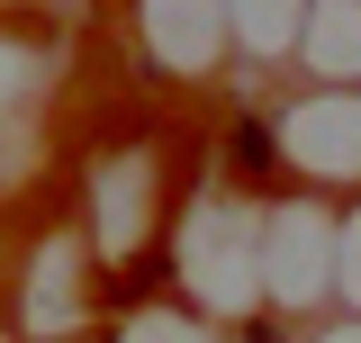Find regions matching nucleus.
I'll return each instance as SVG.
<instances>
[{
	"instance_id": "nucleus-7",
	"label": "nucleus",
	"mask_w": 361,
	"mask_h": 343,
	"mask_svg": "<svg viewBox=\"0 0 361 343\" xmlns=\"http://www.w3.org/2000/svg\"><path fill=\"white\" fill-rule=\"evenodd\" d=\"M307 9H316V0H226V28H235V73H253V82L298 73Z\"/></svg>"
},
{
	"instance_id": "nucleus-1",
	"label": "nucleus",
	"mask_w": 361,
	"mask_h": 343,
	"mask_svg": "<svg viewBox=\"0 0 361 343\" xmlns=\"http://www.w3.org/2000/svg\"><path fill=\"white\" fill-rule=\"evenodd\" d=\"M190 199V181L180 163L154 145V136H109V145H90L82 172H73V217H82L90 253L109 271V289H172L163 271H145L154 244H172V217Z\"/></svg>"
},
{
	"instance_id": "nucleus-3",
	"label": "nucleus",
	"mask_w": 361,
	"mask_h": 343,
	"mask_svg": "<svg viewBox=\"0 0 361 343\" xmlns=\"http://www.w3.org/2000/svg\"><path fill=\"white\" fill-rule=\"evenodd\" d=\"M99 253H90L82 217H45L37 235L18 244V253L0 262V316H9V335L18 343H90L99 335Z\"/></svg>"
},
{
	"instance_id": "nucleus-11",
	"label": "nucleus",
	"mask_w": 361,
	"mask_h": 343,
	"mask_svg": "<svg viewBox=\"0 0 361 343\" xmlns=\"http://www.w3.org/2000/svg\"><path fill=\"white\" fill-rule=\"evenodd\" d=\"M298 343H361V316H343V307H334V316L298 325Z\"/></svg>"
},
{
	"instance_id": "nucleus-5",
	"label": "nucleus",
	"mask_w": 361,
	"mask_h": 343,
	"mask_svg": "<svg viewBox=\"0 0 361 343\" xmlns=\"http://www.w3.org/2000/svg\"><path fill=\"white\" fill-rule=\"evenodd\" d=\"M271 127H280V163L289 190L316 199H361V90H271Z\"/></svg>"
},
{
	"instance_id": "nucleus-4",
	"label": "nucleus",
	"mask_w": 361,
	"mask_h": 343,
	"mask_svg": "<svg viewBox=\"0 0 361 343\" xmlns=\"http://www.w3.org/2000/svg\"><path fill=\"white\" fill-rule=\"evenodd\" d=\"M334 244H343V199L280 190L262 208V307L280 325L334 316Z\"/></svg>"
},
{
	"instance_id": "nucleus-8",
	"label": "nucleus",
	"mask_w": 361,
	"mask_h": 343,
	"mask_svg": "<svg viewBox=\"0 0 361 343\" xmlns=\"http://www.w3.org/2000/svg\"><path fill=\"white\" fill-rule=\"evenodd\" d=\"M90 343H235V335L208 325L190 299H163V289H145V299H135V289H118Z\"/></svg>"
},
{
	"instance_id": "nucleus-2",
	"label": "nucleus",
	"mask_w": 361,
	"mask_h": 343,
	"mask_svg": "<svg viewBox=\"0 0 361 343\" xmlns=\"http://www.w3.org/2000/svg\"><path fill=\"white\" fill-rule=\"evenodd\" d=\"M262 208L253 190H235L217 163L190 172V199L172 217V244H163V280H172V299H190L208 325H253L271 316L262 307Z\"/></svg>"
},
{
	"instance_id": "nucleus-10",
	"label": "nucleus",
	"mask_w": 361,
	"mask_h": 343,
	"mask_svg": "<svg viewBox=\"0 0 361 343\" xmlns=\"http://www.w3.org/2000/svg\"><path fill=\"white\" fill-rule=\"evenodd\" d=\"M334 307L361 316V199H343V244H334Z\"/></svg>"
},
{
	"instance_id": "nucleus-12",
	"label": "nucleus",
	"mask_w": 361,
	"mask_h": 343,
	"mask_svg": "<svg viewBox=\"0 0 361 343\" xmlns=\"http://www.w3.org/2000/svg\"><path fill=\"white\" fill-rule=\"evenodd\" d=\"M0 343H18V335H9V316H0Z\"/></svg>"
},
{
	"instance_id": "nucleus-9",
	"label": "nucleus",
	"mask_w": 361,
	"mask_h": 343,
	"mask_svg": "<svg viewBox=\"0 0 361 343\" xmlns=\"http://www.w3.org/2000/svg\"><path fill=\"white\" fill-rule=\"evenodd\" d=\"M298 82H325V90H361V0H316V9H307Z\"/></svg>"
},
{
	"instance_id": "nucleus-6",
	"label": "nucleus",
	"mask_w": 361,
	"mask_h": 343,
	"mask_svg": "<svg viewBox=\"0 0 361 343\" xmlns=\"http://www.w3.org/2000/svg\"><path fill=\"white\" fill-rule=\"evenodd\" d=\"M127 37L145 54V73L172 90L226 82L235 73V28H226V0H127Z\"/></svg>"
}]
</instances>
